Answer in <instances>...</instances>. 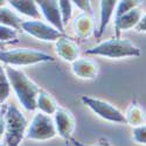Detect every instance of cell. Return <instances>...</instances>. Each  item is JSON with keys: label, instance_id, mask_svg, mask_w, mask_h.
Returning a JSON list of instances; mask_svg holds the SVG:
<instances>
[{"label": "cell", "instance_id": "d4e9b609", "mask_svg": "<svg viewBox=\"0 0 146 146\" xmlns=\"http://www.w3.org/2000/svg\"><path fill=\"white\" fill-rule=\"evenodd\" d=\"M136 31L139 32V33H146V13L143 14L141 20H140V22L138 23Z\"/></svg>", "mask_w": 146, "mask_h": 146}, {"label": "cell", "instance_id": "5b68a950", "mask_svg": "<svg viewBox=\"0 0 146 146\" xmlns=\"http://www.w3.org/2000/svg\"><path fill=\"white\" fill-rule=\"evenodd\" d=\"M56 136L57 131L54 123V118L40 111L36 112L29 123L26 138L29 140L46 141L54 139Z\"/></svg>", "mask_w": 146, "mask_h": 146}, {"label": "cell", "instance_id": "2e32d148", "mask_svg": "<svg viewBox=\"0 0 146 146\" xmlns=\"http://www.w3.org/2000/svg\"><path fill=\"white\" fill-rule=\"evenodd\" d=\"M124 115L127 121V125L138 127V126L146 124V115L137 102H132L126 109Z\"/></svg>", "mask_w": 146, "mask_h": 146}, {"label": "cell", "instance_id": "603a6c76", "mask_svg": "<svg viewBox=\"0 0 146 146\" xmlns=\"http://www.w3.org/2000/svg\"><path fill=\"white\" fill-rule=\"evenodd\" d=\"M132 139L139 145H146V124L138 127H133Z\"/></svg>", "mask_w": 146, "mask_h": 146}, {"label": "cell", "instance_id": "6da1fadb", "mask_svg": "<svg viewBox=\"0 0 146 146\" xmlns=\"http://www.w3.org/2000/svg\"><path fill=\"white\" fill-rule=\"evenodd\" d=\"M5 70L11 82L12 89L14 90L21 106L29 112L35 111L38 109V98L42 89L38 84H35L22 70L12 68L9 66H6Z\"/></svg>", "mask_w": 146, "mask_h": 146}, {"label": "cell", "instance_id": "9c48e42d", "mask_svg": "<svg viewBox=\"0 0 146 146\" xmlns=\"http://www.w3.org/2000/svg\"><path fill=\"white\" fill-rule=\"evenodd\" d=\"M54 123L56 126L57 135L64 140H71V135L75 130V119L70 111L67 109L58 108L54 115Z\"/></svg>", "mask_w": 146, "mask_h": 146}, {"label": "cell", "instance_id": "5bb4252c", "mask_svg": "<svg viewBox=\"0 0 146 146\" xmlns=\"http://www.w3.org/2000/svg\"><path fill=\"white\" fill-rule=\"evenodd\" d=\"M101 3V13H100V26L95 32V36L100 39L104 34L105 28L108 27L109 22L111 20V17L113 14V11H116L118 1L115 0H102Z\"/></svg>", "mask_w": 146, "mask_h": 146}, {"label": "cell", "instance_id": "277c9868", "mask_svg": "<svg viewBox=\"0 0 146 146\" xmlns=\"http://www.w3.org/2000/svg\"><path fill=\"white\" fill-rule=\"evenodd\" d=\"M0 61L9 67H22L44 62H53L54 57L40 50L29 49V48H15V49L9 50H1Z\"/></svg>", "mask_w": 146, "mask_h": 146}, {"label": "cell", "instance_id": "3957f363", "mask_svg": "<svg viewBox=\"0 0 146 146\" xmlns=\"http://www.w3.org/2000/svg\"><path fill=\"white\" fill-rule=\"evenodd\" d=\"M87 55L92 56H103L106 58H125V57H138L140 56L141 52L139 47L133 44L127 39L115 38L102 41L101 43L96 44L86 50Z\"/></svg>", "mask_w": 146, "mask_h": 146}, {"label": "cell", "instance_id": "52a82bcc", "mask_svg": "<svg viewBox=\"0 0 146 146\" xmlns=\"http://www.w3.org/2000/svg\"><path fill=\"white\" fill-rule=\"evenodd\" d=\"M21 29L27 33L33 38L41 40V41H49V42H56L62 36H64V33H61L49 23H46L40 20H27L22 22Z\"/></svg>", "mask_w": 146, "mask_h": 146}, {"label": "cell", "instance_id": "8fae6325", "mask_svg": "<svg viewBox=\"0 0 146 146\" xmlns=\"http://www.w3.org/2000/svg\"><path fill=\"white\" fill-rule=\"evenodd\" d=\"M55 50H56V54L63 61H67V62H70V63H74L75 61L80 58L78 46L75 43L74 40L68 38L67 35L62 36L58 41L55 42Z\"/></svg>", "mask_w": 146, "mask_h": 146}, {"label": "cell", "instance_id": "cb8c5ba5", "mask_svg": "<svg viewBox=\"0 0 146 146\" xmlns=\"http://www.w3.org/2000/svg\"><path fill=\"white\" fill-rule=\"evenodd\" d=\"M72 3L77 6V8H80L82 11V13H86V14H89V15L94 17L91 1H89V0H74Z\"/></svg>", "mask_w": 146, "mask_h": 146}, {"label": "cell", "instance_id": "ffe728a7", "mask_svg": "<svg viewBox=\"0 0 146 146\" xmlns=\"http://www.w3.org/2000/svg\"><path fill=\"white\" fill-rule=\"evenodd\" d=\"M141 1H133V0H121V1H118L116 11H115V19L126 14L127 12H130L131 9L139 7Z\"/></svg>", "mask_w": 146, "mask_h": 146}, {"label": "cell", "instance_id": "30bf717a", "mask_svg": "<svg viewBox=\"0 0 146 146\" xmlns=\"http://www.w3.org/2000/svg\"><path fill=\"white\" fill-rule=\"evenodd\" d=\"M143 17L140 7H136L127 12L126 14L115 19V35L116 38H120V34L132 28H137Z\"/></svg>", "mask_w": 146, "mask_h": 146}, {"label": "cell", "instance_id": "7a4b0ae2", "mask_svg": "<svg viewBox=\"0 0 146 146\" xmlns=\"http://www.w3.org/2000/svg\"><path fill=\"white\" fill-rule=\"evenodd\" d=\"M28 126L26 116L14 104L1 110V135L4 133L5 146H19L26 137Z\"/></svg>", "mask_w": 146, "mask_h": 146}, {"label": "cell", "instance_id": "ac0fdd59", "mask_svg": "<svg viewBox=\"0 0 146 146\" xmlns=\"http://www.w3.org/2000/svg\"><path fill=\"white\" fill-rule=\"evenodd\" d=\"M58 108L60 106L57 105L56 101L53 98V96L49 95L47 91L42 90L41 94L39 95V98H38V109H39V111L44 113V115L52 116V115L56 113Z\"/></svg>", "mask_w": 146, "mask_h": 146}, {"label": "cell", "instance_id": "d6986e66", "mask_svg": "<svg viewBox=\"0 0 146 146\" xmlns=\"http://www.w3.org/2000/svg\"><path fill=\"white\" fill-rule=\"evenodd\" d=\"M11 89L12 86L6 74V70L1 67V69H0V104L1 105H5V102L8 100L11 95Z\"/></svg>", "mask_w": 146, "mask_h": 146}, {"label": "cell", "instance_id": "4fadbf2b", "mask_svg": "<svg viewBox=\"0 0 146 146\" xmlns=\"http://www.w3.org/2000/svg\"><path fill=\"white\" fill-rule=\"evenodd\" d=\"M7 3L19 14L31 18V20H39L41 15V11L36 1H31V0H9Z\"/></svg>", "mask_w": 146, "mask_h": 146}, {"label": "cell", "instance_id": "7402d4cb", "mask_svg": "<svg viewBox=\"0 0 146 146\" xmlns=\"http://www.w3.org/2000/svg\"><path fill=\"white\" fill-rule=\"evenodd\" d=\"M17 36H18V31L6 26H0V40H1L3 43L17 41Z\"/></svg>", "mask_w": 146, "mask_h": 146}, {"label": "cell", "instance_id": "ba28073f", "mask_svg": "<svg viewBox=\"0 0 146 146\" xmlns=\"http://www.w3.org/2000/svg\"><path fill=\"white\" fill-rule=\"evenodd\" d=\"M36 3H38L41 14L46 19V21H48L50 26H53L61 33H64V25L62 21L58 1H55V0H39Z\"/></svg>", "mask_w": 146, "mask_h": 146}, {"label": "cell", "instance_id": "8992f818", "mask_svg": "<svg viewBox=\"0 0 146 146\" xmlns=\"http://www.w3.org/2000/svg\"><path fill=\"white\" fill-rule=\"evenodd\" d=\"M81 101L100 118L106 121H110V123L127 124L125 115L111 103L100 98H95V97H91V96H82Z\"/></svg>", "mask_w": 146, "mask_h": 146}, {"label": "cell", "instance_id": "7c38bea8", "mask_svg": "<svg viewBox=\"0 0 146 146\" xmlns=\"http://www.w3.org/2000/svg\"><path fill=\"white\" fill-rule=\"evenodd\" d=\"M98 64L94 60L83 57L78 58L74 63H71V71L75 76L83 80H92L98 74Z\"/></svg>", "mask_w": 146, "mask_h": 146}, {"label": "cell", "instance_id": "44dd1931", "mask_svg": "<svg viewBox=\"0 0 146 146\" xmlns=\"http://www.w3.org/2000/svg\"><path fill=\"white\" fill-rule=\"evenodd\" d=\"M60 9H61V15H62V21L63 25H68V22L71 19L72 15V1L69 0H60L58 1Z\"/></svg>", "mask_w": 146, "mask_h": 146}, {"label": "cell", "instance_id": "e0dca14e", "mask_svg": "<svg viewBox=\"0 0 146 146\" xmlns=\"http://www.w3.org/2000/svg\"><path fill=\"white\" fill-rule=\"evenodd\" d=\"M0 22H1V26L20 31L23 21L17 14V12H14L13 8H11L9 6H1L0 8Z\"/></svg>", "mask_w": 146, "mask_h": 146}, {"label": "cell", "instance_id": "9a60e30c", "mask_svg": "<svg viewBox=\"0 0 146 146\" xmlns=\"http://www.w3.org/2000/svg\"><path fill=\"white\" fill-rule=\"evenodd\" d=\"M74 28L75 33L80 38H89V36L95 33V23H94V17L86 14V13H81L74 22Z\"/></svg>", "mask_w": 146, "mask_h": 146}, {"label": "cell", "instance_id": "484cf974", "mask_svg": "<svg viewBox=\"0 0 146 146\" xmlns=\"http://www.w3.org/2000/svg\"><path fill=\"white\" fill-rule=\"evenodd\" d=\"M71 143L74 146H111L108 141H104V143H100V144H96V145H87V144H83L76 139H71Z\"/></svg>", "mask_w": 146, "mask_h": 146}]
</instances>
